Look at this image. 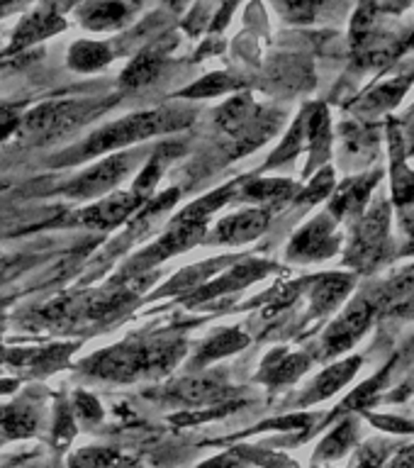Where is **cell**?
<instances>
[{
    "instance_id": "obj_1",
    "label": "cell",
    "mask_w": 414,
    "mask_h": 468,
    "mask_svg": "<svg viewBox=\"0 0 414 468\" xmlns=\"http://www.w3.org/2000/svg\"><path fill=\"white\" fill-rule=\"evenodd\" d=\"M186 354V344L178 339H130L110 349L88 356L80 368L86 376L110 383H132L139 378L164 376Z\"/></svg>"
},
{
    "instance_id": "obj_2",
    "label": "cell",
    "mask_w": 414,
    "mask_h": 468,
    "mask_svg": "<svg viewBox=\"0 0 414 468\" xmlns=\"http://www.w3.org/2000/svg\"><path fill=\"white\" fill-rule=\"evenodd\" d=\"M193 122V112L181 108H159V110H144V112H134L127 115L117 122H110L93 132L83 144L66 149L57 164H79V161L102 156V154L124 149V146L134 144V142H144L156 134H168V132H178Z\"/></svg>"
},
{
    "instance_id": "obj_3",
    "label": "cell",
    "mask_w": 414,
    "mask_h": 468,
    "mask_svg": "<svg viewBox=\"0 0 414 468\" xmlns=\"http://www.w3.org/2000/svg\"><path fill=\"white\" fill-rule=\"evenodd\" d=\"M218 124L227 134H232L237 139V144H239L237 154H244L263 144L278 130L281 115L271 112V110H263L261 105H256L251 95L241 93L229 98L219 108Z\"/></svg>"
},
{
    "instance_id": "obj_4",
    "label": "cell",
    "mask_w": 414,
    "mask_h": 468,
    "mask_svg": "<svg viewBox=\"0 0 414 468\" xmlns=\"http://www.w3.org/2000/svg\"><path fill=\"white\" fill-rule=\"evenodd\" d=\"M105 105L98 101H51L42 102L39 108L22 117L20 130L27 137L57 139L66 132L76 130L79 124L88 122L95 112H102Z\"/></svg>"
},
{
    "instance_id": "obj_5",
    "label": "cell",
    "mask_w": 414,
    "mask_h": 468,
    "mask_svg": "<svg viewBox=\"0 0 414 468\" xmlns=\"http://www.w3.org/2000/svg\"><path fill=\"white\" fill-rule=\"evenodd\" d=\"M205 232H207V225H203V222H183V219L174 218L164 237L154 241L152 247H146L144 251H139L124 266V273H130V276L132 273H144V271L154 269L156 263L171 259L174 254L188 251V249L196 247L197 241L205 239Z\"/></svg>"
},
{
    "instance_id": "obj_6",
    "label": "cell",
    "mask_w": 414,
    "mask_h": 468,
    "mask_svg": "<svg viewBox=\"0 0 414 468\" xmlns=\"http://www.w3.org/2000/svg\"><path fill=\"white\" fill-rule=\"evenodd\" d=\"M134 159H137V154H115V156H108L101 164H95L93 168H88L86 174H80L79 178L66 183L61 193L66 197H73V200H90V197L105 196V193L115 188L117 183L122 181L124 176L130 174Z\"/></svg>"
},
{
    "instance_id": "obj_7",
    "label": "cell",
    "mask_w": 414,
    "mask_h": 468,
    "mask_svg": "<svg viewBox=\"0 0 414 468\" xmlns=\"http://www.w3.org/2000/svg\"><path fill=\"white\" fill-rule=\"evenodd\" d=\"M387 225H390L387 205L376 203L373 210L358 222L356 237H354L349 251V263H354L358 269H371L378 261H383L387 251Z\"/></svg>"
},
{
    "instance_id": "obj_8",
    "label": "cell",
    "mask_w": 414,
    "mask_h": 468,
    "mask_svg": "<svg viewBox=\"0 0 414 468\" xmlns=\"http://www.w3.org/2000/svg\"><path fill=\"white\" fill-rule=\"evenodd\" d=\"M373 314H376V305L371 300L358 298L356 303H351L346 313L329 324L327 335L322 339V356L332 358L349 351L366 335V329L371 327Z\"/></svg>"
},
{
    "instance_id": "obj_9",
    "label": "cell",
    "mask_w": 414,
    "mask_h": 468,
    "mask_svg": "<svg viewBox=\"0 0 414 468\" xmlns=\"http://www.w3.org/2000/svg\"><path fill=\"white\" fill-rule=\"evenodd\" d=\"M336 249H339V237L334 232V218L320 215L292 237V241L288 244V259L303 263L320 261V259H329L332 254H336Z\"/></svg>"
},
{
    "instance_id": "obj_10",
    "label": "cell",
    "mask_w": 414,
    "mask_h": 468,
    "mask_svg": "<svg viewBox=\"0 0 414 468\" xmlns=\"http://www.w3.org/2000/svg\"><path fill=\"white\" fill-rule=\"evenodd\" d=\"M144 205L146 200H142L134 193H115V196L101 197L98 203L88 205L86 210L76 212V215H79V225L102 232V229H112V227L122 225L124 219H130Z\"/></svg>"
},
{
    "instance_id": "obj_11",
    "label": "cell",
    "mask_w": 414,
    "mask_h": 468,
    "mask_svg": "<svg viewBox=\"0 0 414 468\" xmlns=\"http://www.w3.org/2000/svg\"><path fill=\"white\" fill-rule=\"evenodd\" d=\"M166 398L183 405H218L232 398V388L227 386L225 376L218 373H197L166 388Z\"/></svg>"
},
{
    "instance_id": "obj_12",
    "label": "cell",
    "mask_w": 414,
    "mask_h": 468,
    "mask_svg": "<svg viewBox=\"0 0 414 468\" xmlns=\"http://www.w3.org/2000/svg\"><path fill=\"white\" fill-rule=\"evenodd\" d=\"M271 222L269 210H244L229 218L219 219L218 227L212 229L210 237H205L207 244H219V247H239L247 241H254L266 232Z\"/></svg>"
},
{
    "instance_id": "obj_13",
    "label": "cell",
    "mask_w": 414,
    "mask_h": 468,
    "mask_svg": "<svg viewBox=\"0 0 414 468\" xmlns=\"http://www.w3.org/2000/svg\"><path fill=\"white\" fill-rule=\"evenodd\" d=\"M276 266L269 261H261V259H247V261L237 263L232 271H227L225 276L212 281V283H205L203 288H197L196 295H190V305L196 303H205V300L218 298V295H225V292H237L241 288H247L249 283H254L261 276H266L269 271H273Z\"/></svg>"
},
{
    "instance_id": "obj_14",
    "label": "cell",
    "mask_w": 414,
    "mask_h": 468,
    "mask_svg": "<svg viewBox=\"0 0 414 468\" xmlns=\"http://www.w3.org/2000/svg\"><path fill=\"white\" fill-rule=\"evenodd\" d=\"M64 27H66L64 15H61V10H58L57 0H54V3H47V5L39 7V10H35V13L29 15L27 20L22 22L20 27H17V32H15L13 37V44H10V49L7 51L25 49V47H29V44H35L39 42V39H47V37L57 35V32H61Z\"/></svg>"
},
{
    "instance_id": "obj_15",
    "label": "cell",
    "mask_w": 414,
    "mask_h": 468,
    "mask_svg": "<svg viewBox=\"0 0 414 468\" xmlns=\"http://www.w3.org/2000/svg\"><path fill=\"white\" fill-rule=\"evenodd\" d=\"M380 178V171H373V174L358 176V178H351L339 188L334 197H332V205H329V215L334 219L351 218V215H358L364 210L366 200L371 196V190L376 188V183Z\"/></svg>"
},
{
    "instance_id": "obj_16",
    "label": "cell",
    "mask_w": 414,
    "mask_h": 468,
    "mask_svg": "<svg viewBox=\"0 0 414 468\" xmlns=\"http://www.w3.org/2000/svg\"><path fill=\"white\" fill-rule=\"evenodd\" d=\"M358 366H361V358L358 356L344 358V361H339V364L329 366L327 371H322L320 376H317L313 388L303 395L300 405H313V402H320L324 400V398H329V395H334L339 388L346 386V383L356 376Z\"/></svg>"
},
{
    "instance_id": "obj_17",
    "label": "cell",
    "mask_w": 414,
    "mask_h": 468,
    "mask_svg": "<svg viewBox=\"0 0 414 468\" xmlns=\"http://www.w3.org/2000/svg\"><path fill=\"white\" fill-rule=\"evenodd\" d=\"M307 366H310V358L305 354H285L283 349H278L263 361L259 380H263L271 388L283 386V383H291L298 376H303Z\"/></svg>"
},
{
    "instance_id": "obj_18",
    "label": "cell",
    "mask_w": 414,
    "mask_h": 468,
    "mask_svg": "<svg viewBox=\"0 0 414 468\" xmlns=\"http://www.w3.org/2000/svg\"><path fill=\"white\" fill-rule=\"evenodd\" d=\"M354 285V278L349 273H327V276H320L314 281L313 292V313L314 314H327L332 313L334 307H339L346 292L351 291Z\"/></svg>"
},
{
    "instance_id": "obj_19",
    "label": "cell",
    "mask_w": 414,
    "mask_h": 468,
    "mask_svg": "<svg viewBox=\"0 0 414 468\" xmlns=\"http://www.w3.org/2000/svg\"><path fill=\"white\" fill-rule=\"evenodd\" d=\"M295 183L285 181V178H251L237 190V196L251 203L261 205H281L288 197L295 196Z\"/></svg>"
},
{
    "instance_id": "obj_20",
    "label": "cell",
    "mask_w": 414,
    "mask_h": 468,
    "mask_svg": "<svg viewBox=\"0 0 414 468\" xmlns=\"http://www.w3.org/2000/svg\"><path fill=\"white\" fill-rule=\"evenodd\" d=\"M229 259H212V261L196 263V266H188L183 269L181 273H175L171 281H168L164 288L159 291V295H174V292H196L197 288H203L207 281H210L219 269H225Z\"/></svg>"
},
{
    "instance_id": "obj_21",
    "label": "cell",
    "mask_w": 414,
    "mask_h": 468,
    "mask_svg": "<svg viewBox=\"0 0 414 468\" xmlns=\"http://www.w3.org/2000/svg\"><path fill=\"white\" fill-rule=\"evenodd\" d=\"M181 154V146L178 144H161L156 149L152 159L146 161V166L139 171L137 181H134V196H139L142 200H149L154 196V188H156V183H159L161 174L166 171V166L174 161V156Z\"/></svg>"
},
{
    "instance_id": "obj_22",
    "label": "cell",
    "mask_w": 414,
    "mask_h": 468,
    "mask_svg": "<svg viewBox=\"0 0 414 468\" xmlns=\"http://www.w3.org/2000/svg\"><path fill=\"white\" fill-rule=\"evenodd\" d=\"M39 427V415L37 410L27 402H17V405H7L0 408V430L5 439H25L32 437Z\"/></svg>"
},
{
    "instance_id": "obj_23",
    "label": "cell",
    "mask_w": 414,
    "mask_h": 468,
    "mask_svg": "<svg viewBox=\"0 0 414 468\" xmlns=\"http://www.w3.org/2000/svg\"><path fill=\"white\" fill-rule=\"evenodd\" d=\"M130 15V7L124 5L122 0H102L93 3L83 10V25L93 32H110V29L122 27L124 20Z\"/></svg>"
},
{
    "instance_id": "obj_24",
    "label": "cell",
    "mask_w": 414,
    "mask_h": 468,
    "mask_svg": "<svg viewBox=\"0 0 414 468\" xmlns=\"http://www.w3.org/2000/svg\"><path fill=\"white\" fill-rule=\"evenodd\" d=\"M112 61V51L105 42H73L69 49V66L79 73H93L101 71L102 66Z\"/></svg>"
},
{
    "instance_id": "obj_25",
    "label": "cell",
    "mask_w": 414,
    "mask_h": 468,
    "mask_svg": "<svg viewBox=\"0 0 414 468\" xmlns=\"http://www.w3.org/2000/svg\"><path fill=\"white\" fill-rule=\"evenodd\" d=\"M237 190H239L237 183H229V186H222V188L212 190V193L203 196L200 200H196V203H190L188 207H183V210L175 215V219H183V222H203V225H207L210 215H215L219 207H225V205L237 196Z\"/></svg>"
},
{
    "instance_id": "obj_26",
    "label": "cell",
    "mask_w": 414,
    "mask_h": 468,
    "mask_svg": "<svg viewBox=\"0 0 414 468\" xmlns=\"http://www.w3.org/2000/svg\"><path fill=\"white\" fill-rule=\"evenodd\" d=\"M378 149V137L376 132L366 130L364 124L346 122L342 124V154L351 156V159H373Z\"/></svg>"
},
{
    "instance_id": "obj_27",
    "label": "cell",
    "mask_w": 414,
    "mask_h": 468,
    "mask_svg": "<svg viewBox=\"0 0 414 468\" xmlns=\"http://www.w3.org/2000/svg\"><path fill=\"white\" fill-rule=\"evenodd\" d=\"M247 344L249 336L244 332H239V329H225V332H219V335H215L203 344V349L196 356V364L193 366H205L210 364V361H218V358L229 356L234 351L244 349Z\"/></svg>"
},
{
    "instance_id": "obj_28",
    "label": "cell",
    "mask_w": 414,
    "mask_h": 468,
    "mask_svg": "<svg viewBox=\"0 0 414 468\" xmlns=\"http://www.w3.org/2000/svg\"><path fill=\"white\" fill-rule=\"evenodd\" d=\"M409 80L412 79L408 76V79H398V80H390V83H383V86H378L376 90H371V93L366 95L364 101L356 105V110L358 112H364V115H378V112H386V110H390L393 105L400 102V98L405 95V90H408Z\"/></svg>"
},
{
    "instance_id": "obj_29",
    "label": "cell",
    "mask_w": 414,
    "mask_h": 468,
    "mask_svg": "<svg viewBox=\"0 0 414 468\" xmlns=\"http://www.w3.org/2000/svg\"><path fill=\"white\" fill-rule=\"evenodd\" d=\"M69 468H134V463L124 453L115 452V449L88 446V449L71 453Z\"/></svg>"
},
{
    "instance_id": "obj_30",
    "label": "cell",
    "mask_w": 414,
    "mask_h": 468,
    "mask_svg": "<svg viewBox=\"0 0 414 468\" xmlns=\"http://www.w3.org/2000/svg\"><path fill=\"white\" fill-rule=\"evenodd\" d=\"M161 69H164V58L144 51V54H139L137 58H132V64L124 69L122 79L120 80H122V86L127 88H142L146 86V83H152V80L161 73Z\"/></svg>"
},
{
    "instance_id": "obj_31",
    "label": "cell",
    "mask_w": 414,
    "mask_h": 468,
    "mask_svg": "<svg viewBox=\"0 0 414 468\" xmlns=\"http://www.w3.org/2000/svg\"><path fill=\"white\" fill-rule=\"evenodd\" d=\"M390 144H393V190L395 200L405 207L414 205V176L409 174L405 164H402V139L398 134H390Z\"/></svg>"
},
{
    "instance_id": "obj_32",
    "label": "cell",
    "mask_w": 414,
    "mask_h": 468,
    "mask_svg": "<svg viewBox=\"0 0 414 468\" xmlns=\"http://www.w3.org/2000/svg\"><path fill=\"white\" fill-rule=\"evenodd\" d=\"M354 439H356V422L354 420H344L329 437H324V441H322L317 453H314V461L339 459L354 444Z\"/></svg>"
},
{
    "instance_id": "obj_33",
    "label": "cell",
    "mask_w": 414,
    "mask_h": 468,
    "mask_svg": "<svg viewBox=\"0 0 414 468\" xmlns=\"http://www.w3.org/2000/svg\"><path fill=\"white\" fill-rule=\"evenodd\" d=\"M383 303L390 310H408L414 305V266L408 271H402L400 276L393 278L390 283L383 288Z\"/></svg>"
},
{
    "instance_id": "obj_34",
    "label": "cell",
    "mask_w": 414,
    "mask_h": 468,
    "mask_svg": "<svg viewBox=\"0 0 414 468\" xmlns=\"http://www.w3.org/2000/svg\"><path fill=\"white\" fill-rule=\"evenodd\" d=\"M234 88H239L237 79L227 76V73H210V76L196 80L193 86L183 88L181 98H215V95L229 93Z\"/></svg>"
},
{
    "instance_id": "obj_35",
    "label": "cell",
    "mask_w": 414,
    "mask_h": 468,
    "mask_svg": "<svg viewBox=\"0 0 414 468\" xmlns=\"http://www.w3.org/2000/svg\"><path fill=\"white\" fill-rule=\"evenodd\" d=\"M327 0H273V5L281 13V17L295 25H307L317 20Z\"/></svg>"
},
{
    "instance_id": "obj_36",
    "label": "cell",
    "mask_w": 414,
    "mask_h": 468,
    "mask_svg": "<svg viewBox=\"0 0 414 468\" xmlns=\"http://www.w3.org/2000/svg\"><path fill=\"white\" fill-rule=\"evenodd\" d=\"M305 139H307V110L300 115L298 122L292 124V130L288 132V137L283 139V144L278 146L276 152H273V156L266 161V168L281 166V164H285V161H291L292 156L303 149Z\"/></svg>"
},
{
    "instance_id": "obj_37",
    "label": "cell",
    "mask_w": 414,
    "mask_h": 468,
    "mask_svg": "<svg viewBox=\"0 0 414 468\" xmlns=\"http://www.w3.org/2000/svg\"><path fill=\"white\" fill-rule=\"evenodd\" d=\"M73 344H66V346H51V349L35 351L32 358H29V366L35 368L37 373H51L57 371L58 366L64 364L69 354H71Z\"/></svg>"
},
{
    "instance_id": "obj_38",
    "label": "cell",
    "mask_w": 414,
    "mask_h": 468,
    "mask_svg": "<svg viewBox=\"0 0 414 468\" xmlns=\"http://www.w3.org/2000/svg\"><path fill=\"white\" fill-rule=\"evenodd\" d=\"M332 186H334V171H332V168H322L320 174L314 176V181L310 183L295 200H298L300 205H313L317 203V200H322L324 196H329Z\"/></svg>"
},
{
    "instance_id": "obj_39",
    "label": "cell",
    "mask_w": 414,
    "mask_h": 468,
    "mask_svg": "<svg viewBox=\"0 0 414 468\" xmlns=\"http://www.w3.org/2000/svg\"><path fill=\"white\" fill-rule=\"evenodd\" d=\"M76 434V422H73V410L66 402L57 405V422H54V444L61 449L73 439Z\"/></svg>"
},
{
    "instance_id": "obj_40",
    "label": "cell",
    "mask_w": 414,
    "mask_h": 468,
    "mask_svg": "<svg viewBox=\"0 0 414 468\" xmlns=\"http://www.w3.org/2000/svg\"><path fill=\"white\" fill-rule=\"evenodd\" d=\"M73 417H80L83 424H95L101 422L102 408L101 402L95 400L93 395L88 393H76L73 395Z\"/></svg>"
},
{
    "instance_id": "obj_41",
    "label": "cell",
    "mask_w": 414,
    "mask_h": 468,
    "mask_svg": "<svg viewBox=\"0 0 414 468\" xmlns=\"http://www.w3.org/2000/svg\"><path fill=\"white\" fill-rule=\"evenodd\" d=\"M35 261L37 259L25 254H0V283H3V281H10V278H15L17 273H22V271L32 269Z\"/></svg>"
},
{
    "instance_id": "obj_42",
    "label": "cell",
    "mask_w": 414,
    "mask_h": 468,
    "mask_svg": "<svg viewBox=\"0 0 414 468\" xmlns=\"http://www.w3.org/2000/svg\"><path fill=\"white\" fill-rule=\"evenodd\" d=\"M386 449H380L378 444H368L364 452H361V456H358L356 468H380L383 466V461H386Z\"/></svg>"
},
{
    "instance_id": "obj_43",
    "label": "cell",
    "mask_w": 414,
    "mask_h": 468,
    "mask_svg": "<svg viewBox=\"0 0 414 468\" xmlns=\"http://www.w3.org/2000/svg\"><path fill=\"white\" fill-rule=\"evenodd\" d=\"M20 122H22V117L17 115L15 110L0 108V142L10 137L13 132L20 130Z\"/></svg>"
},
{
    "instance_id": "obj_44",
    "label": "cell",
    "mask_w": 414,
    "mask_h": 468,
    "mask_svg": "<svg viewBox=\"0 0 414 468\" xmlns=\"http://www.w3.org/2000/svg\"><path fill=\"white\" fill-rule=\"evenodd\" d=\"M366 7H371L373 13L376 10H386V13H398V10H405L409 5V0H366Z\"/></svg>"
},
{
    "instance_id": "obj_45",
    "label": "cell",
    "mask_w": 414,
    "mask_h": 468,
    "mask_svg": "<svg viewBox=\"0 0 414 468\" xmlns=\"http://www.w3.org/2000/svg\"><path fill=\"white\" fill-rule=\"evenodd\" d=\"M386 468H414V446L400 449V452L395 453L393 459L387 461Z\"/></svg>"
},
{
    "instance_id": "obj_46",
    "label": "cell",
    "mask_w": 414,
    "mask_h": 468,
    "mask_svg": "<svg viewBox=\"0 0 414 468\" xmlns=\"http://www.w3.org/2000/svg\"><path fill=\"white\" fill-rule=\"evenodd\" d=\"M239 463L241 461L237 459V453H222V456L207 461L200 468H239Z\"/></svg>"
},
{
    "instance_id": "obj_47",
    "label": "cell",
    "mask_w": 414,
    "mask_h": 468,
    "mask_svg": "<svg viewBox=\"0 0 414 468\" xmlns=\"http://www.w3.org/2000/svg\"><path fill=\"white\" fill-rule=\"evenodd\" d=\"M409 142H412V146H409V152L414 154V122L409 124Z\"/></svg>"
},
{
    "instance_id": "obj_48",
    "label": "cell",
    "mask_w": 414,
    "mask_h": 468,
    "mask_svg": "<svg viewBox=\"0 0 414 468\" xmlns=\"http://www.w3.org/2000/svg\"><path fill=\"white\" fill-rule=\"evenodd\" d=\"M166 3H168V5H171V7H181L183 3H188V0H166Z\"/></svg>"
},
{
    "instance_id": "obj_49",
    "label": "cell",
    "mask_w": 414,
    "mask_h": 468,
    "mask_svg": "<svg viewBox=\"0 0 414 468\" xmlns=\"http://www.w3.org/2000/svg\"><path fill=\"white\" fill-rule=\"evenodd\" d=\"M3 441H5V434H3V430H0V444H3Z\"/></svg>"
}]
</instances>
